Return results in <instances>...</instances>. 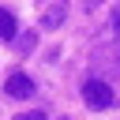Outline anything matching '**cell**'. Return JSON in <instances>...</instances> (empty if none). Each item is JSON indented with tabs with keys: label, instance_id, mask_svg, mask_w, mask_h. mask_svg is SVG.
<instances>
[{
	"label": "cell",
	"instance_id": "cell-1",
	"mask_svg": "<svg viewBox=\"0 0 120 120\" xmlns=\"http://www.w3.org/2000/svg\"><path fill=\"white\" fill-rule=\"evenodd\" d=\"M82 101H86V109H109V105L116 101V94H112V86H109V82L90 79V82L82 86Z\"/></svg>",
	"mask_w": 120,
	"mask_h": 120
},
{
	"label": "cell",
	"instance_id": "cell-2",
	"mask_svg": "<svg viewBox=\"0 0 120 120\" xmlns=\"http://www.w3.org/2000/svg\"><path fill=\"white\" fill-rule=\"evenodd\" d=\"M4 94L15 98V101H26V98H34V79L22 75V71H11L8 82H4Z\"/></svg>",
	"mask_w": 120,
	"mask_h": 120
},
{
	"label": "cell",
	"instance_id": "cell-3",
	"mask_svg": "<svg viewBox=\"0 0 120 120\" xmlns=\"http://www.w3.org/2000/svg\"><path fill=\"white\" fill-rule=\"evenodd\" d=\"M64 19H68V4H64V0H52V4L41 11V30H56Z\"/></svg>",
	"mask_w": 120,
	"mask_h": 120
},
{
	"label": "cell",
	"instance_id": "cell-4",
	"mask_svg": "<svg viewBox=\"0 0 120 120\" xmlns=\"http://www.w3.org/2000/svg\"><path fill=\"white\" fill-rule=\"evenodd\" d=\"M11 41H15V52H19V56H30L34 45H38V30H15Z\"/></svg>",
	"mask_w": 120,
	"mask_h": 120
},
{
	"label": "cell",
	"instance_id": "cell-5",
	"mask_svg": "<svg viewBox=\"0 0 120 120\" xmlns=\"http://www.w3.org/2000/svg\"><path fill=\"white\" fill-rule=\"evenodd\" d=\"M15 30H19L15 15H11L8 8H0V38H4V41H11V38H15Z\"/></svg>",
	"mask_w": 120,
	"mask_h": 120
},
{
	"label": "cell",
	"instance_id": "cell-6",
	"mask_svg": "<svg viewBox=\"0 0 120 120\" xmlns=\"http://www.w3.org/2000/svg\"><path fill=\"white\" fill-rule=\"evenodd\" d=\"M112 30H116V38H120V8H112Z\"/></svg>",
	"mask_w": 120,
	"mask_h": 120
},
{
	"label": "cell",
	"instance_id": "cell-7",
	"mask_svg": "<svg viewBox=\"0 0 120 120\" xmlns=\"http://www.w3.org/2000/svg\"><path fill=\"white\" fill-rule=\"evenodd\" d=\"M82 8H86V11H94V8H101V0H82Z\"/></svg>",
	"mask_w": 120,
	"mask_h": 120
}]
</instances>
